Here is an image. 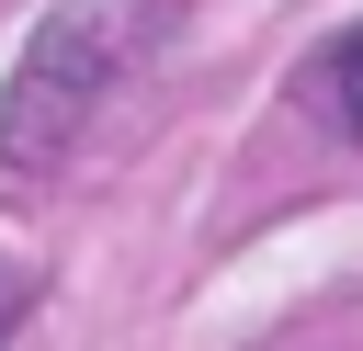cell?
<instances>
[{"instance_id":"6da1fadb","label":"cell","mask_w":363,"mask_h":351,"mask_svg":"<svg viewBox=\"0 0 363 351\" xmlns=\"http://www.w3.org/2000/svg\"><path fill=\"white\" fill-rule=\"evenodd\" d=\"M136 23H147V0H57L23 34V57L0 79V170H57L68 159V136L91 125V102L136 57Z\"/></svg>"},{"instance_id":"3957f363","label":"cell","mask_w":363,"mask_h":351,"mask_svg":"<svg viewBox=\"0 0 363 351\" xmlns=\"http://www.w3.org/2000/svg\"><path fill=\"white\" fill-rule=\"evenodd\" d=\"M23 306H34V272H23V260H0V340L23 328Z\"/></svg>"},{"instance_id":"7a4b0ae2","label":"cell","mask_w":363,"mask_h":351,"mask_svg":"<svg viewBox=\"0 0 363 351\" xmlns=\"http://www.w3.org/2000/svg\"><path fill=\"white\" fill-rule=\"evenodd\" d=\"M329 102L352 113V136H363V34H340L329 45Z\"/></svg>"}]
</instances>
